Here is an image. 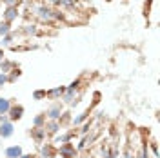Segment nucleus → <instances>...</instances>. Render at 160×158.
Wrapping results in <instances>:
<instances>
[{"label": "nucleus", "instance_id": "obj_1", "mask_svg": "<svg viewBox=\"0 0 160 158\" xmlns=\"http://www.w3.org/2000/svg\"><path fill=\"white\" fill-rule=\"evenodd\" d=\"M11 135H13V122L6 116H0V136L9 138Z\"/></svg>", "mask_w": 160, "mask_h": 158}, {"label": "nucleus", "instance_id": "obj_2", "mask_svg": "<svg viewBox=\"0 0 160 158\" xmlns=\"http://www.w3.org/2000/svg\"><path fill=\"white\" fill-rule=\"evenodd\" d=\"M75 155H77V149H75V146H71L69 142L60 146V156L62 158H75Z\"/></svg>", "mask_w": 160, "mask_h": 158}, {"label": "nucleus", "instance_id": "obj_3", "mask_svg": "<svg viewBox=\"0 0 160 158\" xmlns=\"http://www.w3.org/2000/svg\"><path fill=\"white\" fill-rule=\"evenodd\" d=\"M9 113V120H20L22 118V115H24V107L22 106H11V109L8 111Z\"/></svg>", "mask_w": 160, "mask_h": 158}, {"label": "nucleus", "instance_id": "obj_4", "mask_svg": "<svg viewBox=\"0 0 160 158\" xmlns=\"http://www.w3.org/2000/svg\"><path fill=\"white\" fill-rule=\"evenodd\" d=\"M17 17H18V9L17 7H8L4 11V22H8V24H11Z\"/></svg>", "mask_w": 160, "mask_h": 158}, {"label": "nucleus", "instance_id": "obj_5", "mask_svg": "<svg viewBox=\"0 0 160 158\" xmlns=\"http://www.w3.org/2000/svg\"><path fill=\"white\" fill-rule=\"evenodd\" d=\"M48 116H49V120H60V116H62V107H60V104H55V106L48 111Z\"/></svg>", "mask_w": 160, "mask_h": 158}, {"label": "nucleus", "instance_id": "obj_6", "mask_svg": "<svg viewBox=\"0 0 160 158\" xmlns=\"http://www.w3.org/2000/svg\"><path fill=\"white\" fill-rule=\"evenodd\" d=\"M22 155H24V153H22V147H20V146H13V147L6 149V156L8 158H20Z\"/></svg>", "mask_w": 160, "mask_h": 158}, {"label": "nucleus", "instance_id": "obj_7", "mask_svg": "<svg viewBox=\"0 0 160 158\" xmlns=\"http://www.w3.org/2000/svg\"><path fill=\"white\" fill-rule=\"evenodd\" d=\"M37 11H38V17L42 20H51L55 15H51L53 11L49 9V7H44V6H40V7H37Z\"/></svg>", "mask_w": 160, "mask_h": 158}, {"label": "nucleus", "instance_id": "obj_8", "mask_svg": "<svg viewBox=\"0 0 160 158\" xmlns=\"http://www.w3.org/2000/svg\"><path fill=\"white\" fill-rule=\"evenodd\" d=\"M31 135H33V138L40 144L42 138L46 136V129H44V127H35V129H31Z\"/></svg>", "mask_w": 160, "mask_h": 158}, {"label": "nucleus", "instance_id": "obj_9", "mask_svg": "<svg viewBox=\"0 0 160 158\" xmlns=\"http://www.w3.org/2000/svg\"><path fill=\"white\" fill-rule=\"evenodd\" d=\"M64 91H66V87L58 86V87L48 91V93H46V96H49V98H58V96H62V95H64Z\"/></svg>", "mask_w": 160, "mask_h": 158}, {"label": "nucleus", "instance_id": "obj_10", "mask_svg": "<svg viewBox=\"0 0 160 158\" xmlns=\"http://www.w3.org/2000/svg\"><path fill=\"white\" fill-rule=\"evenodd\" d=\"M9 109H11V102L8 98H2V96H0V116H2V115H8Z\"/></svg>", "mask_w": 160, "mask_h": 158}, {"label": "nucleus", "instance_id": "obj_11", "mask_svg": "<svg viewBox=\"0 0 160 158\" xmlns=\"http://www.w3.org/2000/svg\"><path fill=\"white\" fill-rule=\"evenodd\" d=\"M44 129H48V133H49V135H55V133H58V129H60L58 120H51L48 126H44Z\"/></svg>", "mask_w": 160, "mask_h": 158}, {"label": "nucleus", "instance_id": "obj_12", "mask_svg": "<svg viewBox=\"0 0 160 158\" xmlns=\"http://www.w3.org/2000/svg\"><path fill=\"white\" fill-rule=\"evenodd\" d=\"M62 96H64V102H66V104H73V98H75V89H66V91H64V95H62Z\"/></svg>", "mask_w": 160, "mask_h": 158}, {"label": "nucleus", "instance_id": "obj_13", "mask_svg": "<svg viewBox=\"0 0 160 158\" xmlns=\"http://www.w3.org/2000/svg\"><path fill=\"white\" fill-rule=\"evenodd\" d=\"M53 155H55V149L51 147V146H44L42 147V156L44 158H51Z\"/></svg>", "mask_w": 160, "mask_h": 158}, {"label": "nucleus", "instance_id": "obj_14", "mask_svg": "<svg viewBox=\"0 0 160 158\" xmlns=\"http://www.w3.org/2000/svg\"><path fill=\"white\" fill-rule=\"evenodd\" d=\"M11 67H13V64L11 62H8V60H2V64H0V71L6 75V73H9Z\"/></svg>", "mask_w": 160, "mask_h": 158}, {"label": "nucleus", "instance_id": "obj_15", "mask_svg": "<svg viewBox=\"0 0 160 158\" xmlns=\"http://www.w3.org/2000/svg\"><path fill=\"white\" fill-rule=\"evenodd\" d=\"M33 124H35V127H44L46 126V115H38Z\"/></svg>", "mask_w": 160, "mask_h": 158}, {"label": "nucleus", "instance_id": "obj_16", "mask_svg": "<svg viewBox=\"0 0 160 158\" xmlns=\"http://www.w3.org/2000/svg\"><path fill=\"white\" fill-rule=\"evenodd\" d=\"M9 31H11V26L8 22H2V24H0V35H2V37H6Z\"/></svg>", "mask_w": 160, "mask_h": 158}, {"label": "nucleus", "instance_id": "obj_17", "mask_svg": "<svg viewBox=\"0 0 160 158\" xmlns=\"http://www.w3.org/2000/svg\"><path fill=\"white\" fill-rule=\"evenodd\" d=\"M88 116H89V111H84V113H82L80 116H77V118H75V126H78V124H82V122H84V120L88 118Z\"/></svg>", "mask_w": 160, "mask_h": 158}, {"label": "nucleus", "instance_id": "obj_18", "mask_svg": "<svg viewBox=\"0 0 160 158\" xmlns=\"http://www.w3.org/2000/svg\"><path fill=\"white\" fill-rule=\"evenodd\" d=\"M33 98H35V100L46 98V91H35V93H33Z\"/></svg>", "mask_w": 160, "mask_h": 158}, {"label": "nucleus", "instance_id": "obj_19", "mask_svg": "<svg viewBox=\"0 0 160 158\" xmlns=\"http://www.w3.org/2000/svg\"><path fill=\"white\" fill-rule=\"evenodd\" d=\"M4 4H6L8 7H17L20 4V0H4Z\"/></svg>", "mask_w": 160, "mask_h": 158}, {"label": "nucleus", "instance_id": "obj_20", "mask_svg": "<svg viewBox=\"0 0 160 158\" xmlns=\"http://www.w3.org/2000/svg\"><path fill=\"white\" fill-rule=\"evenodd\" d=\"M2 44H4V46H9V44H11V35H6V37H4V42H2Z\"/></svg>", "mask_w": 160, "mask_h": 158}, {"label": "nucleus", "instance_id": "obj_21", "mask_svg": "<svg viewBox=\"0 0 160 158\" xmlns=\"http://www.w3.org/2000/svg\"><path fill=\"white\" fill-rule=\"evenodd\" d=\"M6 82H8V77H6L4 73H0V86H4Z\"/></svg>", "mask_w": 160, "mask_h": 158}, {"label": "nucleus", "instance_id": "obj_22", "mask_svg": "<svg viewBox=\"0 0 160 158\" xmlns=\"http://www.w3.org/2000/svg\"><path fill=\"white\" fill-rule=\"evenodd\" d=\"M78 86H80V80H75V82H73V84L69 86V89H77Z\"/></svg>", "mask_w": 160, "mask_h": 158}, {"label": "nucleus", "instance_id": "obj_23", "mask_svg": "<svg viewBox=\"0 0 160 158\" xmlns=\"http://www.w3.org/2000/svg\"><path fill=\"white\" fill-rule=\"evenodd\" d=\"M26 33H31V35H33V33H35V26H28V29H26Z\"/></svg>", "mask_w": 160, "mask_h": 158}, {"label": "nucleus", "instance_id": "obj_24", "mask_svg": "<svg viewBox=\"0 0 160 158\" xmlns=\"http://www.w3.org/2000/svg\"><path fill=\"white\" fill-rule=\"evenodd\" d=\"M151 149H153V153H155V156H157V155H158V149H157V144H153V146H151Z\"/></svg>", "mask_w": 160, "mask_h": 158}, {"label": "nucleus", "instance_id": "obj_25", "mask_svg": "<svg viewBox=\"0 0 160 158\" xmlns=\"http://www.w3.org/2000/svg\"><path fill=\"white\" fill-rule=\"evenodd\" d=\"M88 131H89V124H86V126H84V127H82V133H84V135H86V133H88Z\"/></svg>", "mask_w": 160, "mask_h": 158}, {"label": "nucleus", "instance_id": "obj_26", "mask_svg": "<svg viewBox=\"0 0 160 158\" xmlns=\"http://www.w3.org/2000/svg\"><path fill=\"white\" fill-rule=\"evenodd\" d=\"M20 158H35V155H22Z\"/></svg>", "mask_w": 160, "mask_h": 158}, {"label": "nucleus", "instance_id": "obj_27", "mask_svg": "<svg viewBox=\"0 0 160 158\" xmlns=\"http://www.w3.org/2000/svg\"><path fill=\"white\" fill-rule=\"evenodd\" d=\"M2 60H4V51L0 49V62H2Z\"/></svg>", "mask_w": 160, "mask_h": 158}, {"label": "nucleus", "instance_id": "obj_28", "mask_svg": "<svg viewBox=\"0 0 160 158\" xmlns=\"http://www.w3.org/2000/svg\"><path fill=\"white\" fill-rule=\"evenodd\" d=\"M108 158H115V156H108Z\"/></svg>", "mask_w": 160, "mask_h": 158}, {"label": "nucleus", "instance_id": "obj_29", "mask_svg": "<svg viewBox=\"0 0 160 158\" xmlns=\"http://www.w3.org/2000/svg\"><path fill=\"white\" fill-rule=\"evenodd\" d=\"M0 2H2V0H0Z\"/></svg>", "mask_w": 160, "mask_h": 158}]
</instances>
